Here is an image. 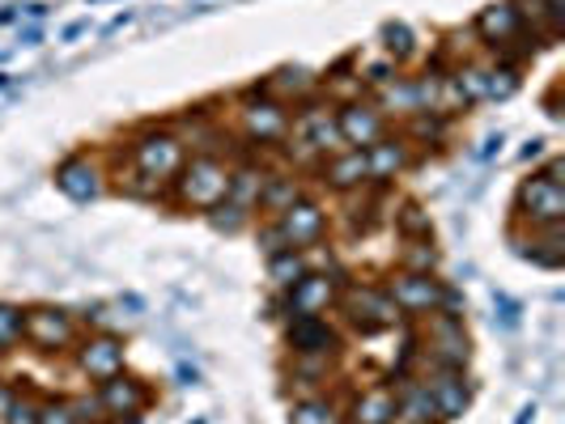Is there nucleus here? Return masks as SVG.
<instances>
[{"label":"nucleus","mask_w":565,"mask_h":424,"mask_svg":"<svg viewBox=\"0 0 565 424\" xmlns=\"http://www.w3.org/2000/svg\"><path fill=\"white\" fill-rule=\"evenodd\" d=\"M39 43H43V30H39V26L22 30V47H39Z\"/></svg>","instance_id":"41"},{"label":"nucleus","mask_w":565,"mask_h":424,"mask_svg":"<svg viewBox=\"0 0 565 424\" xmlns=\"http://www.w3.org/2000/svg\"><path fill=\"white\" fill-rule=\"evenodd\" d=\"M396 268L404 272H438V251L429 238H404V247L396 254Z\"/></svg>","instance_id":"31"},{"label":"nucleus","mask_w":565,"mask_h":424,"mask_svg":"<svg viewBox=\"0 0 565 424\" xmlns=\"http://www.w3.org/2000/svg\"><path fill=\"white\" fill-rule=\"evenodd\" d=\"M383 52H387V59L396 68H404V64H413V59L422 56V43H417V34L404 22H383Z\"/></svg>","instance_id":"28"},{"label":"nucleus","mask_w":565,"mask_h":424,"mask_svg":"<svg viewBox=\"0 0 565 424\" xmlns=\"http://www.w3.org/2000/svg\"><path fill=\"white\" fill-rule=\"evenodd\" d=\"M302 196H307V187L298 183V174H273V170H268L264 192H259V199H255V217L268 221V217L285 213L294 199H302Z\"/></svg>","instance_id":"22"},{"label":"nucleus","mask_w":565,"mask_h":424,"mask_svg":"<svg viewBox=\"0 0 565 424\" xmlns=\"http://www.w3.org/2000/svg\"><path fill=\"white\" fill-rule=\"evenodd\" d=\"M238 128H243V141L255 144V149L259 144H281L294 128V111L281 98H273L264 85H252L238 98Z\"/></svg>","instance_id":"6"},{"label":"nucleus","mask_w":565,"mask_h":424,"mask_svg":"<svg viewBox=\"0 0 565 424\" xmlns=\"http://www.w3.org/2000/svg\"><path fill=\"white\" fill-rule=\"evenodd\" d=\"M523 68H514V64H484V102H507V98H514L519 94V85H523V77H519Z\"/></svg>","instance_id":"29"},{"label":"nucleus","mask_w":565,"mask_h":424,"mask_svg":"<svg viewBox=\"0 0 565 424\" xmlns=\"http://www.w3.org/2000/svg\"><path fill=\"white\" fill-rule=\"evenodd\" d=\"M94 391H98V403L107 407L111 424H141V416L153 403V387L137 373H128V369H119L115 378L98 382Z\"/></svg>","instance_id":"13"},{"label":"nucleus","mask_w":565,"mask_h":424,"mask_svg":"<svg viewBox=\"0 0 565 424\" xmlns=\"http://www.w3.org/2000/svg\"><path fill=\"white\" fill-rule=\"evenodd\" d=\"M396 229L399 238H434V221L422 204H404L396 213Z\"/></svg>","instance_id":"33"},{"label":"nucleus","mask_w":565,"mask_h":424,"mask_svg":"<svg viewBox=\"0 0 565 424\" xmlns=\"http://www.w3.org/2000/svg\"><path fill=\"white\" fill-rule=\"evenodd\" d=\"M544 137H536V141H527V149H523V162H536V157H544V153H548V149H544Z\"/></svg>","instance_id":"40"},{"label":"nucleus","mask_w":565,"mask_h":424,"mask_svg":"<svg viewBox=\"0 0 565 424\" xmlns=\"http://www.w3.org/2000/svg\"><path fill=\"white\" fill-rule=\"evenodd\" d=\"M18 13H22L18 4H4V9H0V26H9V22H18Z\"/></svg>","instance_id":"44"},{"label":"nucleus","mask_w":565,"mask_h":424,"mask_svg":"<svg viewBox=\"0 0 565 424\" xmlns=\"http://www.w3.org/2000/svg\"><path fill=\"white\" fill-rule=\"evenodd\" d=\"M230 196V162L213 153H188L183 170L170 178L167 199L188 213H209Z\"/></svg>","instance_id":"2"},{"label":"nucleus","mask_w":565,"mask_h":424,"mask_svg":"<svg viewBox=\"0 0 565 424\" xmlns=\"http://www.w3.org/2000/svg\"><path fill=\"white\" fill-rule=\"evenodd\" d=\"M264 178H268V170L259 166V162H238V166H230V196L234 204H243V208H252L255 213V199L264 192Z\"/></svg>","instance_id":"26"},{"label":"nucleus","mask_w":565,"mask_h":424,"mask_svg":"<svg viewBox=\"0 0 565 424\" xmlns=\"http://www.w3.org/2000/svg\"><path fill=\"white\" fill-rule=\"evenodd\" d=\"M124 153H128V162L141 170L145 178H153L158 187H170V178L183 170L188 162V144L183 137L167 128V123H145L132 132V141L124 144Z\"/></svg>","instance_id":"4"},{"label":"nucleus","mask_w":565,"mask_h":424,"mask_svg":"<svg viewBox=\"0 0 565 424\" xmlns=\"http://www.w3.org/2000/svg\"><path fill=\"white\" fill-rule=\"evenodd\" d=\"M289 424H344V403L328 391L319 395H298L289 407Z\"/></svg>","instance_id":"24"},{"label":"nucleus","mask_w":565,"mask_h":424,"mask_svg":"<svg viewBox=\"0 0 565 424\" xmlns=\"http://www.w3.org/2000/svg\"><path fill=\"white\" fill-rule=\"evenodd\" d=\"M56 187L64 192L68 199H77V204H89V199H98L111 183H107V162L98 157V153H68V157H60L56 166Z\"/></svg>","instance_id":"14"},{"label":"nucleus","mask_w":565,"mask_h":424,"mask_svg":"<svg viewBox=\"0 0 565 424\" xmlns=\"http://www.w3.org/2000/svg\"><path fill=\"white\" fill-rule=\"evenodd\" d=\"M73 366L98 387V382L115 378L119 369H128V339L119 331H89V336L82 331V339L73 344Z\"/></svg>","instance_id":"11"},{"label":"nucleus","mask_w":565,"mask_h":424,"mask_svg":"<svg viewBox=\"0 0 565 424\" xmlns=\"http://www.w3.org/2000/svg\"><path fill=\"white\" fill-rule=\"evenodd\" d=\"M255 242L264 247V254L285 251V238H281V229H277V221H273V217H268V221H259V229H255Z\"/></svg>","instance_id":"38"},{"label":"nucleus","mask_w":565,"mask_h":424,"mask_svg":"<svg viewBox=\"0 0 565 424\" xmlns=\"http://www.w3.org/2000/svg\"><path fill=\"white\" fill-rule=\"evenodd\" d=\"M337 123H340V137H344V149H370V144H379L392 132V119L379 111V102L370 94L340 98Z\"/></svg>","instance_id":"12"},{"label":"nucleus","mask_w":565,"mask_h":424,"mask_svg":"<svg viewBox=\"0 0 565 424\" xmlns=\"http://www.w3.org/2000/svg\"><path fill=\"white\" fill-rule=\"evenodd\" d=\"M417 348L429 369H468L472 361V339L463 331V318L455 314H425L417 323Z\"/></svg>","instance_id":"5"},{"label":"nucleus","mask_w":565,"mask_h":424,"mask_svg":"<svg viewBox=\"0 0 565 424\" xmlns=\"http://www.w3.org/2000/svg\"><path fill=\"white\" fill-rule=\"evenodd\" d=\"M26 18L43 22V18H47V4H39V0H34V4H26Z\"/></svg>","instance_id":"45"},{"label":"nucleus","mask_w":565,"mask_h":424,"mask_svg":"<svg viewBox=\"0 0 565 424\" xmlns=\"http://www.w3.org/2000/svg\"><path fill=\"white\" fill-rule=\"evenodd\" d=\"M408 166H413V144L404 141L396 128H392L379 144H370L366 149V170H370V183H374V187H392Z\"/></svg>","instance_id":"20"},{"label":"nucleus","mask_w":565,"mask_h":424,"mask_svg":"<svg viewBox=\"0 0 565 424\" xmlns=\"http://www.w3.org/2000/svg\"><path fill=\"white\" fill-rule=\"evenodd\" d=\"M434 407H438V421H459L472 403V387L463 378V369H429L422 378Z\"/></svg>","instance_id":"19"},{"label":"nucleus","mask_w":565,"mask_h":424,"mask_svg":"<svg viewBox=\"0 0 565 424\" xmlns=\"http://www.w3.org/2000/svg\"><path fill=\"white\" fill-rule=\"evenodd\" d=\"M472 30H477V39L484 43V52L498 56L507 43H514V39L527 30V22H523V13H519L514 0H493V4H484L481 13H477Z\"/></svg>","instance_id":"16"},{"label":"nucleus","mask_w":565,"mask_h":424,"mask_svg":"<svg viewBox=\"0 0 565 424\" xmlns=\"http://www.w3.org/2000/svg\"><path fill=\"white\" fill-rule=\"evenodd\" d=\"M447 132H451V115L443 111H413L404 119V141L408 144H443L447 141Z\"/></svg>","instance_id":"25"},{"label":"nucleus","mask_w":565,"mask_h":424,"mask_svg":"<svg viewBox=\"0 0 565 424\" xmlns=\"http://www.w3.org/2000/svg\"><path fill=\"white\" fill-rule=\"evenodd\" d=\"M510 247L523 254V259H532L536 268H544V272H557V268L565 263V233H562V226H544V229L510 226Z\"/></svg>","instance_id":"18"},{"label":"nucleus","mask_w":565,"mask_h":424,"mask_svg":"<svg viewBox=\"0 0 565 424\" xmlns=\"http://www.w3.org/2000/svg\"><path fill=\"white\" fill-rule=\"evenodd\" d=\"M307 272H311V259H307V251L285 247V251L268 254V281L277 284V293H285L289 284H298Z\"/></svg>","instance_id":"27"},{"label":"nucleus","mask_w":565,"mask_h":424,"mask_svg":"<svg viewBox=\"0 0 565 424\" xmlns=\"http://www.w3.org/2000/svg\"><path fill=\"white\" fill-rule=\"evenodd\" d=\"M179 382H183V387H196L200 382V373L192 366H179Z\"/></svg>","instance_id":"43"},{"label":"nucleus","mask_w":565,"mask_h":424,"mask_svg":"<svg viewBox=\"0 0 565 424\" xmlns=\"http://www.w3.org/2000/svg\"><path fill=\"white\" fill-rule=\"evenodd\" d=\"M527 30H536L544 43H557L565 30V0H514Z\"/></svg>","instance_id":"23"},{"label":"nucleus","mask_w":565,"mask_h":424,"mask_svg":"<svg viewBox=\"0 0 565 424\" xmlns=\"http://www.w3.org/2000/svg\"><path fill=\"white\" fill-rule=\"evenodd\" d=\"M399 68L392 59H379V64H370L366 73H362V89H383L387 81H396Z\"/></svg>","instance_id":"37"},{"label":"nucleus","mask_w":565,"mask_h":424,"mask_svg":"<svg viewBox=\"0 0 565 424\" xmlns=\"http://www.w3.org/2000/svg\"><path fill=\"white\" fill-rule=\"evenodd\" d=\"M344 289L340 272H307L298 284H289L285 293H277L273 314L268 318H302V314H332L337 311V297Z\"/></svg>","instance_id":"8"},{"label":"nucleus","mask_w":565,"mask_h":424,"mask_svg":"<svg viewBox=\"0 0 565 424\" xmlns=\"http://www.w3.org/2000/svg\"><path fill=\"white\" fill-rule=\"evenodd\" d=\"M285 348H289V357H328V361H337L344 352V331L337 327L332 314L285 318Z\"/></svg>","instance_id":"10"},{"label":"nucleus","mask_w":565,"mask_h":424,"mask_svg":"<svg viewBox=\"0 0 565 424\" xmlns=\"http://www.w3.org/2000/svg\"><path fill=\"white\" fill-rule=\"evenodd\" d=\"M18 399V382H9V378H0V416L9 412V403Z\"/></svg>","instance_id":"39"},{"label":"nucleus","mask_w":565,"mask_h":424,"mask_svg":"<svg viewBox=\"0 0 565 424\" xmlns=\"http://www.w3.org/2000/svg\"><path fill=\"white\" fill-rule=\"evenodd\" d=\"M337 314L362 336H383V331H399L404 327V314L387 297L383 281H344L337 297Z\"/></svg>","instance_id":"3"},{"label":"nucleus","mask_w":565,"mask_h":424,"mask_svg":"<svg viewBox=\"0 0 565 424\" xmlns=\"http://www.w3.org/2000/svg\"><path fill=\"white\" fill-rule=\"evenodd\" d=\"M85 30H89V22H85V18H82V22H73V26H64V43H73V39H82Z\"/></svg>","instance_id":"42"},{"label":"nucleus","mask_w":565,"mask_h":424,"mask_svg":"<svg viewBox=\"0 0 565 424\" xmlns=\"http://www.w3.org/2000/svg\"><path fill=\"white\" fill-rule=\"evenodd\" d=\"M344 424H396V382H374L344 403Z\"/></svg>","instance_id":"21"},{"label":"nucleus","mask_w":565,"mask_h":424,"mask_svg":"<svg viewBox=\"0 0 565 424\" xmlns=\"http://www.w3.org/2000/svg\"><path fill=\"white\" fill-rule=\"evenodd\" d=\"M273 221L281 229L285 247H294V251H311V247H319V242L328 238V208L315 196L294 199V204H289L285 213H277Z\"/></svg>","instance_id":"15"},{"label":"nucleus","mask_w":565,"mask_h":424,"mask_svg":"<svg viewBox=\"0 0 565 424\" xmlns=\"http://www.w3.org/2000/svg\"><path fill=\"white\" fill-rule=\"evenodd\" d=\"M565 157L562 153H548V162L540 170H532V178L519 183L514 192V217L510 226L519 229H544V226H562L565 221Z\"/></svg>","instance_id":"1"},{"label":"nucleus","mask_w":565,"mask_h":424,"mask_svg":"<svg viewBox=\"0 0 565 424\" xmlns=\"http://www.w3.org/2000/svg\"><path fill=\"white\" fill-rule=\"evenodd\" d=\"M82 339V323L60 306H26L22 314V344L43 357H64Z\"/></svg>","instance_id":"7"},{"label":"nucleus","mask_w":565,"mask_h":424,"mask_svg":"<svg viewBox=\"0 0 565 424\" xmlns=\"http://www.w3.org/2000/svg\"><path fill=\"white\" fill-rule=\"evenodd\" d=\"M22 306L13 302H0V357H9L18 344H22Z\"/></svg>","instance_id":"32"},{"label":"nucleus","mask_w":565,"mask_h":424,"mask_svg":"<svg viewBox=\"0 0 565 424\" xmlns=\"http://www.w3.org/2000/svg\"><path fill=\"white\" fill-rule=\"evenodd\" d=\"M0 424H39V395L18 387V399L9 403V412L0 416Z\"/></svg>","instance_id":"34"},{"label":"nucleus","mask_w":565,"mask_h":424,"mask_svg":"<svg viewBox=\"0 0 565 424\" xmlns=\"http://www.w3.org/2000/svg\"><path fill=\"white\" fill-rule=\"evenodd\" d=\"M39 424H77L68 395H39Z\"/></svg>","instance_id":"35"},{"label":"nucleus","mask_w":565,"mask_h":424,"mask_svg":"<svg viewBox=\"0 0 565 424\" xmlns=\"http://www.w3.org/2000/svg\"><path fill=\"white\" fill-rule=\"evenodd\" d=\"M383 289H387V297L399 306L404 323H422L425 314H434L443 306L447 281H438V272H404V268H392Z\"/></svg>","instance_id":"9"},{"label":"nucleus","mask_w":565,"mask_h":424,"mask_svg":"<svg viewBox=\"0 0 565 424\" xmlns=\"http://www.w3.org/2000/svg\"><path fill=\"white\" fill-rule=\"evenodd\" d=\"M204 217H209V226L217 229V233H243V229L255 226L252 208H243V204H234V199H222V204H217V208H209Z\"/></svg>","instance_id":"30"},{"label":"nucleus","mask_w":565,"mask_h":424,"mask_svg":"<svg viewBox=\"0 0 565 424\" xmlns=\"http://www.w3.org/2000/svg\"><path fill=\"white\" fill-rule=\"evenodd\" d=\"M68 399H73V416H77V424H111L107 407L98 403V391H82V395H68Z\"/></svg>","instance_id":"36"},{"label":"nucleus","mask_w":565,"mask_h":424,"mask_svg":"<svg viewBox=\"0 0 565 424\" xmlns=\"http://www.w3.org/2000/svg\"><path fill=\"white\" fill-rule=\"evenodd\" d=\"M319 183L328 187V192H337V196H353V192H362L370 187V170H366V149H340L332 157H323L319 166Z\"/></svg>","instance_id":"17"}]
</instances>
